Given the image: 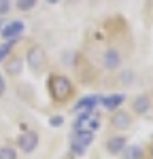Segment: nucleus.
Here are the masks:
<instances>
[{"mask_svg":"<svg viewBox=\"0 0 153 159\" xmlns=\"http://www.w3.org/2000/svg\"><path fill=\"white\" fill-rule=\"evenodd\" d=\"M70 93H72V83L66 76H53L51 79V96H53V100L64 102V100L70 98Z\"/></svg>","mask_w":153,"mask_h":159,"instance_id":"f257e3e1","label":"nucleus"},{"mask_svg":"<svg viewBox=\"0 0 153 159\" xmlns=\"http://www.w3.org/2000/svg\"><path fill=\"white\" fill-rule=\"evenodd\" d=\"M91 140H94V132H76L75 138L70 140V151L75 153V155H83L85 151H87V147L91 144Z\"/></svg>","mask_w":153,"mask_h":159,"instance_id":"f03ea898","label":"nucleus"},{"mask_svg":"<svg viewBox=\"0 0 153 159\" xmlns=\"http://www.w3.org/2000/svg\"><path fill=\"white\" fill-rule=\"evenodd\" d=\"M26 30V24L21 19H15V21H9L7 25H2V38L4 43H15L17 38L24 34Z\"/></svg>","mask_w":153,"mask_h":159,"instance_id":"7ed1b4c3","label":"nucleus"},{"mask_svg":"<svg viewBox=\"0 0 153 159\" xmlns=\"http://www.w3.org/2000/svg\"><path fill=\"white\" fill-rule=\"evenodd\" d=\"M96 102H98V98H96V96H89V98L79 100V104H75L72 112H75V115H79V117H85V115H89V112L94 110Z\"/></svg>","mask_w":153,"mask_h":159,"instance_id":"20e7f679","label":"nucleus"},{"mask_svg":"<svg viewBox=\"0 0 153 159\" xmlns=\"http://www.w3.org/2000/svg\"><path fill=\"white\" fill-rule=\"evenodd\" d=\"M102 64H104V68H109V70L119 68V66H121V53L115 51V49L104 51V55H102Z\"/></svg>","mask_w":153,"mask_h":159,"instance_id":"39448f33","label":"nucleus"},{"mask_svg":"<svg viewBox=\"0 0 153 159\" xmlns=\"http://www.w3.org/2000/svg\"><path fill=\"white\" fill-rule=\"evenodd\" d=\"M38 144V136L34 134V132H26V134L19 136V147H21V151H26V153H32L34 148H36Z\"/></svg>","mask_w":153,"mask_h":159,"instance_id":"423d86ee","label":"nucleus"},{"mask_svg":"<svg viewBox=\"0 0 153 159\" xmlns=\"http://www.w3.org/2000/svg\"><path fill=\"white\" fill-rule=\"evenodd\" d=\"M126 147H128V142H126L123 136H113V138H109V142H106V151L113 153V155L123 153V148H126Z\"/></svg>","mask_w":153,"mask_h":159,"instance_id":"0eeeda50","label":"nucleus"},{"mask_svg":"<svg viewBox=\"0 0 153 159\" xmlns=\"http://www.w3.org/2000/svg\"><path fill=\"white\" fill-rule=\"evenodd\" d=\"M123 100H126V96L123 93H113V96H104L102 98V106L109 110H115L117 106H121L123 104Z\"/></svg>","mask_w":153,"mask_h":159,"instance_id":"6e6552de","label":"nucleus"},{"mask_svg":"<svg viewBox=\"0 0 153 159\" xmlns=\"http://www.w3.org/2000/svg\"><path fill=\"white\" fill-rule=\"evenodd\" d=\"M28 64L36 70V68H40L43 64H45V53H43V49H32L30 53H28Z\"/></svg>","mask_w":153,"mask_h":159,"instance_id":"1a4fd4ad","label":"nucleus"},{"mask_svg":"<svg viewBox=\"0 0 153 159\" xmlns=\"http://www.w3.org/2000/svg\"><path fill=\"white\" fill-rule=\"evenodd\" d=\"M149 108H151V100L147 98V96H138V98L134 100V110L138 115H147Z\"/></svg>","mask_w":153,"mask_h":159,"instance_id":"9d476101","label":"nucleus"},{"mask_svg":"<svg viewBox=\"0 0 153 159\" xmlns=\"http://www.w3.org/2000/svg\"><path fill=\"white\" fill-rule=\"evenodd\" d=\"M113 125L117 129H128L130 127V115L128 112H117L113 117Z\"/></svg>","mask_w":153,"mask_h":159,"instance_id":"9b49d317","label":"nucleus"},{"mask_svg":"<svg viewBox=\"0 0 153 159\" xmlns=\"http://www.w3.org/2000/svg\"><path fill=\"white\" fill-rule=\"evenodd\" d=\"M123 159H142V148L138 144H132V147L123 148Z\"/></svg>","mask_w":153,"mask_h":159,"instance_id":"f8f14e48","label":"nucleus"},{"mask_svg":"<svg viewBox=\"0 0 153 159\" xmlns=\"http://www.w3.org/2000/svg\"><path fill=\"white\" fill-rule=\"evenodd\" d=\"M21 68H24V61L19 60V57H13V60L7 64V72L9 74H19Z\"/></svg>","mask_w":153,"mask_h":159,"instance_id":"ddd939ff","label":"nucleus"},{"mask_svg":"<svg viewBox=\"0 0 153 159\" xmlns=\"http://www.w3.org/2000/svg\"><path fill=\"white\" fill-rule=\"evenodd\" d=\"M38 0H17V9L19 11H32L36 7Z\"/></svg>","mask_w":153,"mask_h":159,"instance_id":"4468645a","label":"nucleus"},{"mask_svg":"<svg viewBox=\"0 0 153 159\" xmlns=\"http://www.w3.org/2000/svg\"><path fill=\"white\" fill-rule=\"evenodd\" d=\"M0 159H17V153H15V148H11V147L0 148Z\"/></svg>","mask_w":153,"mask_h":159,"instance_id":"2eb2a0df","label":"nucleus"},{"mask_svg":"<svg viewBox=\"0 0 153 159\" xmlns=\"http://www.w3.org/2000/svg\"><path fill=\"white\" fill-rule=\"evenodd\" d=\"M11 49H13V43H2L0 45V61L7 60V55L11 53Z\"/></svg>","mask_w":153,"mask_h":159,"instance_id":"dca6fc26","label":"nucleus"},{"mask_svg":"<svg viewBox=\"0 0 153 159\" xmlns=\"http://www.w3.org/2000/svg\"><path fill=\"white\" fill-rule=\"evenodd\" d=\"M11 11V0H0V15H7Z\"/></svg>","mask_w":153,"mask_h":159,"instance_id":"f3484780","label":"nucleus"},{"mask_svg":"<svg viewBox=\"0 0 153 159\" xmlns=\"http://www.w3.org/2000/svg\"><path fill=\"white\" fill-rule=\"evenodd\" d=\"M62 123H64V119H62V117H60V115H55V117H51L49 125H51V127H53V125H55V127H60Z\"/></svg>","mask_w":153,"mask_h":159,"instance_id":"a211bd4d","label":"nucleus"},{"mask_svg":"<svg viewBox=\"0 0 153 159\" xmlns=\"http://www.w3.org/2000/svg\"><path fill=\"white\" fill-rule=\"evenodd\" d=\"M4 89H7V83H4V79H2V74H0V96L4 93Z\"/></svg>","mask_w":153,"mask_h":159,"instance_id":"6ab92c4d","label":"nucleus"},{"mask_svg":"<svg viewBox=\"0 0 153 159\" xmlns=\"http://www.w3.org/2000/svg\"><path fill=\"white\" fill-rule=\"evenodd\" d=\"M47 2H49V4H55V2H60V0H47Z\"/></svg>","mask_w":153,"mask_h":159,"instance_id":"aec40b11","label":"nucleus"}]
</instances>
